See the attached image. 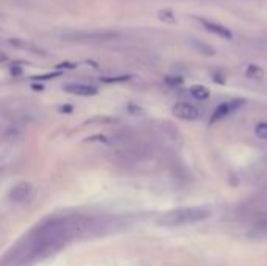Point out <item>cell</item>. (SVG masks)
Returning <instances> with one entry per match:
<instances>
[{"instance_id": "9", "label": "cell", "mask_w": 267, "mask_h": 266, "mask_svg": "<svg viewBox=\"0 0 267 266\" xmlns=\"http://www.w3.org/2000/svg\"><path fill=\"white\" fill-rule=\"evenodd\" d=\"M189 92L197 100H206L209 97V89L203 87V85H194V87L189 88Z\"/></svg>"}, {"instance_id": "14", "label": "cell", "mask_w": 267, "mask_h": 266, "mask_svg": "<svg viewBox=\"0 0 267 266\" xmlns=\"http://www.w3.org/2000/svg\"><path fill=\"white\" fill-rule=\"evenodd\" d=\"M194 43V45L197 47L198 50H205V53L206 55H214L216 52H214V49H211L209 45H206V44H202V43H197V41H192Z\"/></svg>"}, {"instance_id": "3", "label": "cell", "mask_w": 267, "mask_h": 266, "mask_svg": "<svg viewBox=\"0 0 267 266\" xmlns=\"http://www.w3.org/2000/svg\"><path fill=\"white\" fill-rule=\"evenodd\" d=\"M172 113H174L175 118L183 119V121H194L200 115L198 110L194 105L188 103V102H178V103H175L174 108H172Z\"/></svg>"}, {"instance_id": "8", "label": "cell", "mask_w": 267, "mask_h": 266, "mask_svg": "<svg viewBox=\"0 0 267 266\" xmlns=\"http://www.w3.org/2000/svg\"><path fill=\"white\" fill-rule=\"evenodd\" d=\"M245 77L250 79V80L260 82V80L264 79V71L260 68L258 64H249V66H247V69H245Z\"/></svg>"}, {"instance_id": "1", "label": "cell", "mask_w": 267, "mask_h": 266, "mask_svg": "<svg viewBox=\"0 0 267 266\" xmlns=\"http://www.w3.org/2000/svg\"><path fill=\"white\" fill-rule=\"evenodd\" d=\"M211 216V210L205 207H188V208H177V210L167 212L158 220L159 225L164 227H178L186 224H195L205 221Z\"/></svg>"}, {"instance_id": "5", "label": "cell", "mask_w": 267, "mask_h": 266, "mask_svg": "<svg viewBox=\"0 0 267 266\" xmlns=\"http://www.w3.org/2000/svg\"><path fill=\"white\" fill-rule=\"evenodd\" d=\"M197 21L202 24V27L205 28V30L211 32V33H214L217 36H221V38H224V40H231V38H233L231 32L222 24H217L214 21H208V19H203V17H198Z\"/></svg>"}, {"instance_id": "13", "label": "cell", "mask_w": 267, "mask_h": 266, "mask_svg": "<svg viewBox=\"0 0 267 266\" xmlns=\"http://www.w3.org/2000/svg\"><path fill=\"white\" fill-rule=\"evenodd\" d=\"M130 79V75H116V77H102L100 80L105 83H116V82H125Z\"/></svg>"}, {"instance_id": "15", "label": "cell", "mask_w": 267, "mask_h": 266, "mask_svg": "<svg viewBox=\"0 0 267 266\" xmlns=\"http://www.w3.org/2000/svg\"><path fill=\"white\" fill-rule=\"evenodd\" d=\"M166 83H169L170 85V87H177V85H181V83H183V79H181V77H170V75H169V77H166Z\"/></svg>"}, {"instance_id": "10", "label": "cell", "mask_w": 267, "mask_h": 266, "mask_svg": "<svg viewBox=\"0 0 267 266\" xmlns=\"http://www.w3.org/2000/svg\"><path fill=\"white\" fill-rule=\"evenodd\" d=\"M11 45H16V47H22V49H27L28 52H32V53H39V55H44V52L39 49V47H36L35 44H32V43H24V41H21V40H9L8 41Z\"/></svg>"}, {"instance_id": "7", "label": "cell", "mask_w": 267, "mask_h": 266, "mask_svg": "<svg viewBox=\"0 0 267 266\" xmlns=\"http://www.w3.org/2000/svg\"><path fill=\"white\" fill-rule=\"evenodd\" d=\"M63 89L69 94H75V96H83V97H89L97 94V89L89 85H83V83H68L64 85Z\"/></svg>"}, {"instance_id": "11", "label": "cell", "mask_w": 267, "mask_h": 266, "mask_svg": "<svg viewBox=\"0 0 267 266\" xmlns=\"http://www.w3.org/2000/svg\"><path fill=\"white\" fill-rule=\"evenodd\" d=\"M255 135L261 139H267V122H260V124L255 127Z\"/></svg>"}, {"instance_id": "6", "label": "cell", "mask_w": 267, "mask_h": 266, "mask_svg": "<svg viewBox=\"0 0 267 266\" xmlns=\"http://www.w3.org/2000/svg\"><path fill=\"white\" fill-rule=\"evenodd\" d=\"M32 191H33V188L30 183L21 182L11 188V191H9V199H11L13 202H24L32 196Z\"/></svg>"}, {"instance_id": "12", "label": "cell", "mask_w": 267, "mask_h": 266, "mask_svg": "<svg viewBox=\"0 0 267 266\" xmlns=\"http://www.w3.org/2000/svg\"><path fill=\"white\" fill-rule=\"evenodd\" d=\"M159 19H161V21L174 22L175 21V14L170 11V9H163V11H159Z\"/></svg>"}, {"instance_id": "2", "label": "cell", "mask_w": 267, "mask_h": 266, "mask_svg": "<svg viewBox=\"0 0 267 266\" xmlns=\"http://www.w3.org/2000/svg\"><path fill=\"white\" fill-rule=\"evenodd\" d=\"M117 33L114 32H68L61 33V38L64 41H110L116 38Z\"/></svg>"}, {"instance_id": "4", "label": "cell", "mask_w": 267, "mask_h": 266, "mask_svg": "<svg viewBox=\"0 0 267 266\" xmlns=\"http://www.w3.org/2000/svg\"><path fill=\"white\" fill-rule=\"evenodd\" d=\"M241 105H244V99H239V100H230V102H224L221 103L213 113V118H211V124H216L221 119L227 118L233 110L239 108Z\"/></svg>"}]
</instances>
